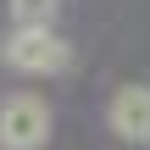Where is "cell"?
Wrapping results in <instances>:
<instances>
[{
	"label": "cell",
	"mask_w": 150,
	"mask_h": 150,
	"mask_svg": "<svg viewBox=\"0 0 150 150\" xmlns=\"http://www.w3.org/2000/svg\"><path fill=\"white\" fill-rule=\"evenodd\" d=\"M50 139V106L39 95H11L0 106V150H39Z\"/></svg>",
	"instance_id": "obj_2"
},
{
	"label": "cell",
	"mask_w": 150,
	"mask_h": 150,
	"mask_svg": "<svg viewBox=\"0 0 150 150\" xmlns=\"http://www.w3.org/2000/svg\"><path fill=\"white\" fill-rule=\"evenodd\" d=\"M56 6H61V0H11L17 22H50V17H56Z\"/></svg>",
	"instance_id": "obj_4"
},
{
	"label": "cell",
	"mask_w": 150,
	"mask_h": 150,
	"mask_svg": "<svg viewBox=\"0 0 150 150\" xmlns=\"http://www.w3.org/2000/svg\"><path fill=\"white\" fill-rule=\"evenodd\" d=\"M6 61L17 72H33V78H56L72 67V45L50 28V22H22L11 39H6Z\"/></svg>",
	"instance_id": "obj_1"
},
{
	"label": "cell",
	"mask_w": 150,
	"mask_h": 150,
	"mask_svg": "<svg viewBox=\"0 0 150 150\" xmlns=\"http://www.w3.org/2000/svg\"><path fill=\"white\" fill-rule=\"evenodd\" d=\"M111 134L128 139V145H150V89L145 83H122L111 95Z\"/></svg>",
	"instance_id": "obj_3"
}]
</instances>
